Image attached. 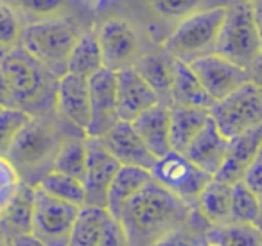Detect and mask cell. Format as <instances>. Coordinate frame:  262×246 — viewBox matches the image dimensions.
I'll use <instances>...</instances> for the list:
<instances>
[{
    "mask_svg": "<svg viewBox=\"0 0 262 246\" xmlns=\"http://www.w3.org/2000/svg\"><path fill=\"white\" fill-rule=\"evenodd\" d=\"M225 8L226 6L203 8L182 18L164 42V51L185 63L212 54L225 16Z\"/></svg>",
    "mask_w": 262,
    "mask_h": 246,
    "instance_id": "cell-6",
    "label": "cell"
},
{
    "mask_svg": "<svg viewBox=\"0 0 262 246\" xmlns=\"http://www.w3.org/2000/svg\"><path fill=\"white\" fill-rule=\"evenodd\" d=\"M54 108L58 113L84 135L90 122V94L88 79L65 72L58 77L54 92Z\"/></svg>",
    "mask_w": 262,
    "mask_h": 246,
    "instance_id": "cell-15",
    "label": "cell"
},
{
    "mask_svg": "<svg viewBox=\"0 0 262 246\" xmlns=\"http://www.w3.org/2000/svg\"><path fill=\"white\" fill-rule=\"evenodd\" d=\"M84 163H86V146L83 137H70L61 140L52 160V171L67 174L76 180H83Z\"/></svg>",
    "mask_w": 262,
    "mask_h": 246,
    "instance_id": "cell-29",
    "label": "cell"
},
{
    "mask_svg": "<svg viewBox=\"0 0 262 246\" xmlns=\"http://www.w3.org/2000/svg\"><path fill=\"white\" fill-rule=\"evenodd\" d=\"M101 69L104 67H102L101 49H99L95 31L81 33L70 51L69 59H67V72L88 79Z\"/></svg>",
    "mask_w": 262,
    "mask_h": 246,
    "instance_id": "cell-27",
    "label": "cell"
},
{
    "mask_svg": "<svg viewBox=\"0 0 262 246\" xmlns=\"http://www.w3.org/2000/svg\"><path fill=\"white\" fill-rule=\"evenodd\" d=\"M34 187L43 191L45 194L59 199V201L70 203V205L83 207L84 205V189L83 183L76 178H70L67 174L51 171L47 173Z\"/></svg>",
    "mask_w": 262,
    "mask_h": 246,
    "instance_id": "cell-30",
    "label": "cell"
},
{
    "mask_svg": "<svg viewBox=\"0 0 262 246\" xmlns=\"http://www.w3.org/2000/svg\"><path fill=\"white\" fill-rule=\"evenodd\" d=\"M61 140L45 117H31L15 137L4 158L16 171L20 181L36 185L47 174L45 166L52 171V160Z\"/></svg>",
    "mask_w": 262,
    "mask_h": 246,
    "instance_id": "cell-4",
    "label": "cell"
},
{
    "mask_svg": "<svg viewBox=\"0 0 262 246\" xmlns=\"http://www.w3.org/2000/svg\"><path fill=\"white\" fill-rule=\"evenodd\" d=\"M99 246H129V242H127V239H126V234H124L122 227H120V223L115 217L110 219L108 228H106L104 235H102V241Z\"/></svg>",
    "mask_w": 262,
    "mask_h": 246,
    "instance_id": "cell-39",
    "label": "cell"
},
{
    "mask_svg": "<svg viewBox=\"0 0 262 246\" xmlns=\"http://www.w3.org/2000/svg\"><path fill=\"white\" fill-rule=\"evenodd\" d=\"M34 187L20 181L15 194L6 207L0 210V237L6 242L13 239L31 235V219H33Z\"/></svg>",
    "mask_w": 262,
    "mask_h": 246,
    "instance_id": "cell-18",
    "label": "cell"
},
{
    "mask_svg": "<svg viewBox=\"0 0 262 246\" xmlns=\"http://www.w3.org/2000/svg\"><path fill=\"white\" fill-rule=\"evenodd\" d=\"M18 185L20 178L16 174V171L13 169V166L4 156H0V210L4 209L6 203L11 199V196L15 194Z\"/></svg>",
    "mask_w": 262,
    "mask_h": 246,
    "instance_id": "cell-36",
    "label": "cell"
},
{
    "mask_svg": "<svg viewBox=\"0 0 262 246\" xmlns=\"http://www.w3.org/2000/svg\"><path fill=\"white\" fill-rule=\"evenodd\" d=\"M112 216L106 209L83 205L79 207L76 223L72 227L69 246H99Z\"/></svg>",
    "mask_w": 262,
    "mask_h": 246,
    "instance_id": "cell-26",
    "label": "cell"
},
{
    "mask_svg": "<svg viewBox=\"0 0 262 246\" xmlns=\"http://www.w3.org/2000/svg\"><path fill=\"white\" fill-rule=\"evenodd\" d=\"M214 101L208 97L205 88L194 76L190 67L185 61L174 59L171 81V97L169 106H183V108H200L210 110Z\"/></svg>",
    "mask_w": 262,
    "mask_h": 246,
    "instance_id": "cell-22",
    "label": "cell"
},
{
    "mask_svg": "<svg viewBox=\"0 0 262 246\" xmlns=\"http://www.w3.org/2000/svg\"><path fill=\"white\" fill-rule=\"evenodd\" d=\"M2 108H13V101H11V94H9L8 83H6L4 76L0 72V110Z\"/></svg>",
    "mask_w": 262,
    "mask_h": 246,
    "instance_id": "cell-40",
    "label": "cell"
},
{
    "mask_svg": "<svg viewBox=\"0 0 262 246\" xmlns=\"http://www.w3.org/2000/svg\"><path fill=\"white\" fill-rule=\"evenodd\" d=\"M4 246H9V244H4Z\"/></svg>",
    "mask_w": 262,
    "mask_h": 246,
    "instance_id": "cell-43",
    "label": "cell"
},
{
    "mask_svg": "<svg viewBox=\"0 0 262 246\" xmlns=\"http://www.w3.org/2000/svg\"><path fill=\"white\" fill-rule=\"evenodd\" d=\"M104 149L119 162V166H129V167H142L149 171L155 163V156L147 151L144 142L135 133L129 122H119L106 131L102 137H99Z\"/></svg>",
    "mask_w": 262,
    "mask_h": 246,
    "instance_id": "cell-17",
    "label": "cell"
},
{
    "mask_svg": "<svg viewBox=\"0 0 262 246\" xmlns=\"http://www.w3.org/2000/svg\"><path fill=\"white\" fill-rule=\"evenodd\" d=\"M4 244H8V242H6V241H4V239L0 237V246H4Z\"/></svg>",
    "mask_w": 262,
    "mask_h": 246,
    "instance_id": "cell-42",
    "label": "cell"
},
{
    "mask_svg": "<svg viewBox=\"0 0 262 246\" xmlns=\"http://www.w3.org/2000/svg\"><path fill=\"white\" fill-rule=\"evenodd\" d=\"M208 110L169 106V142L171 151L183 153L194 137L208 122Z\"/></svg>",
    "mask_w": 262,
    "mask_h": 246,
    "instance_id": "cell-25",
    "label": "cell"
},
{
    "mask_svg": "<svg viewBox=\"0 0 262 246\" xmlns=\"http://www.w3.org/2000/svg\"><path fill=\"white\" fill-rule=\"evenodd\" d=\"M208 117L226 138L237 137L262 124V94L257 81H248L235 92L215 101Z\"/></svg>",
    "mask_w": 262,
    "mask_h": 246,
    "instance_id": "cell-7",
    "label": "cell"
},
{
    "mask_svg": "<svg viewBox=\"0 0 262 246\" xmlns=\"http://www.w3.org/2000/svg\"><path fill=\"white\" fill-rule=\"evenodd\" d=\"M243 181L253 194H257L260 198L262 194V153L250 163L246 171L243 174Z\"/></svg>",
    "mask_w": 262,
    "mask_h": 246,
    "instance_id": "cell-38",
    "label": "cell"
},
{
    "mask_svg": "<svg viewBox=\"0 0 262 246\" xmlns=\"http://www.w3.org/2000/svg\"><path fill=\"white\" fill-rule=\"evenodd\" d=\"M226 149H228V140L219 133L217 128L214 126V122L208 119V122L203 126V130L185 148L183 155L196 167H200L201 171L214 176L219 167H221L223 160H225Z\"/></svg>",
    "mask_w": 262,
    "mask_h": 246,
    "instance_id": "cell-19",
    "label": "cell"
},
{
    "mask_svg": "<svg viewBox=\"0 0 262 246\" xmlns=\"http://www.w3.org/2000/svg\"><path fill=\"white\" fill-rule=\"evenodd\" d=\"M20 33H22V26H20L16 13L0 0V59L9 51L18 47Z\"/></svg>",
    "mask_w": 262,
    "mask_h": 246,
    "instance_id": "cell-32",
    "label": "cell"
},
{
    "mask_svg": "<svg viewBox=\"0 0 262 246\" xmlns=\"http://www.w3.org/2000/svg\"><path fill=\"white\" fill-rule=\"evenodd\" d=\"M129 124L155 158H160V156L167 155L171 151V142H169V106L158 102L153 108L146 110L139 117H135Z\"/></svg>",
    "mask_w": 262,
    "mask_h": 246,
    "instance_id": "cell-20",
    "label": "cell"
},
{
    "mask_svg": "<svg viewBox=\"0 0 262 246\" xmlns=\"http://www.w3.org/2000/svg\"><path fill=\"white\" fill-rule=\"evenodd\" d=\"M232 223H244L258 227L260 223V198L250 191L243 181L232 185Z\"/></svg>",
    "mask_w": 262,
    "mask_h": 246,
    "instance_id": "cell-31",
    "label": "cell"
},
{
    "mask_svg": "<svg viewBox=\"0 0 262 246\" xmlns=\"http://www.w3.org/2000/svg\"><path fill=\"white\" fill-rule=\"evenodd\" d=\"M31 119L29 113L16 108H2L0 110V156H6L9 146L13 144L15 137L20 133L27 120Z\"/></svg>",
    "mask_w": 262,
    "mask_h": 246,
    "instance_id": "cell-33",
    "label": "cell"
},
{
    "mask_svg": "<svg viewBox=\"0 0 262 246\" xmlns=\"http://www.w3.org/2000/svg\"><path fill=\"white\" fill-rule=\"evenodd\" d=\"M70 18L51 16L26 26L20 33V47L56 77L67 72V59L79 36Z\"/></svg>",
    "mask_w": 262,
    "mask_h": 246,
    "instance_id": "cell-5",
    "label": "cell"
},
{
    "mask_svg": "<svg viewBox=\"0 0 262 246\" xmlns=\"http://www.w3.org/2000/svg\"><path fill=\"white\" fill-rule=\"evenodd\" d=\"M262 149V124L243 135L230 138L225 160L212 180L226 185H235L243 180L244 171L260 155Z\"/></svg>",
    "mask_w": 262,
    "mask_h": 246,
    "instance_id": "cell-16",
    "label": "cell"
},
{
    "mask_svg": "<svg viewBox=\"0 0 262 246\" xmlns=\"http://www.w3.org/2000/svg\"><path fill=\"white\" fill-rule=\"evenodd\" d=\"M151 246H207L205 241V230H198L194 227L192 219H189V224L172 234L162 237Z\"/></svg>",
    "mask_w": 262,
    "mask_h": 246,
    "instance_id": "cell-35",
    "label": "cell"
},
{
    "mask_svg": "<svg viewBox=\"0 0 262 246\" xmlns=\"http://www.w3.org/2000/svg\"><path fill=\"white\" fill-rule=\"evenodd\" d=\"M230 207H232V185L210 180L192 209L208 227H221L232 223Z\"/></svg>",
    "mask_w": 262,
    "mask_h": 246,
    "instance_id": "cell-24",
    "label": "cell"
},
{
    "mask_svg": "<svg viewBox=\"0 0 262 246\" xmlns=\"http://www.w3.org/2000/svg\"><path fill=\"white\" fill-rule=\"evenodd\" d=\"M207 246H210V244H207Z\"/></svg>",
    "mask_w": 262,
    "mask_h": 246,
    "instance_id": "cell-44",
    "label": "cell"
},
{
    "mask_svg": "<svg viewBox=\"0 0 262 246\" xmlns=\"http://www.w3.org/2000/svg\"><path fill=\"white\" fill-rule=\"evenodd\" d=\"M115 101L117 117L122 122H131L140 113L160 102L157 94L133 70V67L115 72Z\"/></svg>",
    "mask_w": 262,
    "mask_h": 246,
    "instance_id": "cell-14",
    "label": "cell"
},
{
    "mask_svg": "<svg viewBox=\"0 0 262 246\" xmlns=\"http://www.w3.org/2000/svg\"><path fill=\"white\" fill-rule=\"evenodd\" d=\"M9 246H45L41 244L38 239H34L33 235H22V237H16L13 239L11 242H8Z\"/></svg>",
    "mask_w": 262,
    "mask_h": 246,
    "instance_id": "cell-41",
    "label": "cell"
},
{
    "mask_svg": "<svg viewBox=\"0 0 262 246\" xmlns=\"http://www.w3.org/2000/svg\"><path fill=\"white\" fill-rule=\"evenodd\" d=\"M258 24V9L251 0L226 6L214 52L251 72L260 59Z\"/></svg>",
    "mask_w": 262,
    "mask_h": 246,
    "instance_id": "cell-3",
    "label": "cell"
},
{
    "mask_svg": "<svg viewBox=\"0 0 262 246\" xmlns=\"http://www.w3.org/2000/svg\"><path fill=\"white\" fill-rule=\"evenodd\" d=\"M95 36L101 49L102 67L108 70H122L135 63L140 45L135 29L122 18H108L99 26Z\"/></svg>",
    "mask_w": 262,
    "mask_h": 246,
    "instance_id": "cell-11",
    "label": "cell"
},
{
    "mask_svg": "<svg viewBox=\"0 0 262 246\" xmlns=\"http://www.w3.org/2000/svg\"><path fill=\"white\" fill-rule=\"evenodd\" d=\"M187 65L190 67L194 76L198 77L201 87L205 88L208 97L214 102L225 99L226 95L235 92L237 88L246 85L248 81H255L253 74L250 70L221 58L215 52L192 59Z\"/></svg>",
    "mask_w": 262,
    "mask_h": 246,
    "instance_id": "cell-10",
    "label": "cell"
},
{
    "mask_svg": "<svg viewBox=\"0 0 262 246\" xmlns=\"http://www.w3.org/2000/svg\"><path fill=\"white\" fill-rule=\"evenodd\" d=\"M151 181V174L142 167L120 166L113 176L106 194V210L112 217H119L122 207L129 201L137 192H140Z\"/></svg>",
    "mask_w": 262,
    "mask_h": 246,
    "instance_id": "cell-23",
    "label": "cell"
},
{
    "mask_svg": "<svg viewBox=\"0 0 262 246\" xmlns=\"http://www.w3.org/2000/svg\"><path fill=\"white\" fill-rule=\"evenodd\" d=\"M77 212L79 207L59 201L34 187L31 235L45 246H69Z\"/></svg>",
    "mask_w": 262,
    "mask_h": 246,
    "instance_id": "cell-9",
    "label": "cell"
},
{
    "mask_svg": "<svg viewBox=\"0 0 262 246\" xmlns=\"http://www.w3.org/2000/svg\"><path fill=\"white\" fill-rule=\"evenodd\" d=\"M18 2L22 9H26L27 13L51 18L54 13L61 11L65 8L69 0H18Z\"/></svg>",
    "mask_w": 262,
    "mask_h": 246,
    "instance_id": "cell-37",
    "label": "cell"
},
{
    "mask_svg": "<svg viewBox=\"0 0 262 246\" xmlns=\"http://www.w3.org/2000/svg\"><path fill=\"white\" fill-rule=\"evenodd\" d=\"M205 241L210 246H262L260 228L244 223L208 227L205 230Z\"/></svg>",
    "mask_w": 262,
    "mask_h": 246,
    "instance_id": "cell-28",
    "label": "cell"
},
{
    "mask_svg": "<svg viewBox=\"0 0 262 246\" xmlns=\"http://www.w3.org/2000/svg\"><path fill=\"white\" fill-rule=\"evenodd\" d=\"M84 146H86V163L81 180L84 189V205L106 209L108 187L120 166L106 151L99 138L84 137Z\"/></svg>",
    "mask_w": 262,
    "mask_h": 246,
    "instance_id": "cell-12",
    "label": "cell"
},
{
    "mask_svg": "<svg viewBox=\"0 0 262 246\" xmlns=\"http://www.w3.org/2000/svg\"><path fill=\"white\" fill-rule=\"evenodd\" d=\"M190 207L151 180L122 207L117 221L129 246H151L162 237L187 227Z\"/></svg>",
    "mask_w": 262,
    "mask_h": 246,
    "instance_id": "cell-1",
    "label": "cell"
},
{
    "mask_svg": "<svg viewBox=\"0 0 262 246\" xmlns=\"http://www.w3.org/2000/svg\"><path fill=\"white\" fill-rule=\"evenodd\" d=\"M151 180L192 209L203 189L212 180L210 174L196 167L183 153L169 151L155 160L149 169Z\"/></svg>",
    "mask_w": 262,
    "mask_h": 246,
    "instance_id": "cell-8",
    "label": "cell"
},
{
    "mask_svg": "<svg viewBox=\"0 0 262 246\" xmlns=\"http://www.w3.org/2000/svg\"><path fill=\"white\" fill-rule=\"evenodd\" d=\"M0 72L8 83L13 108L22 110L31 117H41L54 106L58 77L20 45L0 59Z\"/></svg>",
    "mask_w": 262,
    "mask_h": 246,
    "instance_id": "cell-2",
    "label": "cell"
},
{
    "mask_svg": "<svg viewBox=\"0 0 262 246\" xmlns=\"http://www.w3.org/2000/svg\"><path fill=\"white\" fill-rule=\"evenodd\" d=\"M203 2L205 0H151V6L165 18L182 20L190 13L203 9Z\"/></svg>",
    "mask_w": 262,
    "mask_h": 246,
    "instance_id": "cell-34",
    "label": "cell"
},
{
    "mask_svg": "<svg viewBox=\"0 0 262 246\" xmlns=\"http://www.w3.org/2000/svg\"><path fill=\"white\" fill-rule=\"evenodd\" d=\"M88 94H90V122L84 130V137L99 138L119 122L115 101V72L101 69L88 77Z\"/></svg>",
    "mask_w": 262,
    "mask_h": 246,
    "instance_id": "cell-13",
    "label": "cell"
},
{
    "mask_svg": "<svg viewBox=\"0 0 262 246\" xmlns=\"http://www.w3.org/2000/svg\"><path fill=\"white\" fill-rule=\"evenodd\" d=\"M172 65L174 58L164 49L158 52L142 54L135 59L133 70L151 87V90L157 94L160 105L169 106L171 97V81H172Z\"/></svg>",
    "mask_w": 262,
    "mask_h": 246,
    "instance_id": "cell-21",
    "label": "cell"
}]
</instances>
